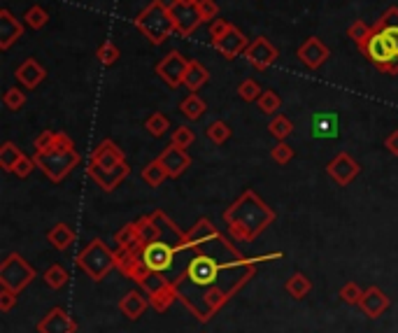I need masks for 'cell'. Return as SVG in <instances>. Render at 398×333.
<instances>
[{
	"mask_svg": "<svg viewBox=\"0 0 398 333\" xmlns=\"http://www.w3.org/2000/svg\"><path fill=\"white\" fill-rule=\"evenodd\" d=\"M215 240L193 249L189 263L184 266L180 278L175 280L177 291H180V301L198 322L213 320L254 278L259 261L282 259V252L264 256H242L238 249H231L222 259L217 252L210 249Z\"/></svg>",
	"mask_w": 398,
	"mask_h": 333,
	"instance_id": "1",
	"label": "cell"
},
{
	"mask_svg": "<svg viewBox=\"0 0 398 333\" xmlns=\"http://www.w3.org/2000/svg\"><path fill=\"white\" fill-rule=\"evenodd\" d=\"M273 222L275 210L254 189H247L224 210L226 229L240 243H254Z\"/></svg>",
	"mask_w": 398,
	"mask_h": 333,
	"instance_id": "2",
	"label": "cell"
},
{
	"mask_svg": "<svg viewBox=\"0 0 398 333\" xmlns=\"http://www.w3.org/2000/svg\"><path fill=\"white\" fill-rule=\"evenodd\" d=\"M359 52L380 72L398 75V7L384 10V14L372 26L370 38L359 45Z\"/></svg>",
	"mask_w": 398,
	"mask_h": 333,
	"instance_id": "3",
	"label": "cell"
},
{
	"mask_svg": "<svg viewBox=\"0 0 398 333\" xmlns=\"http://www.w3.org/2000/svg\"><path fill=\"white\" fill-rule=\"evenodd\" d=\"M33 161L52 182H63L82 163V154L75 149V143L65 133H58L56 147H52L49 152H36Z\"/></svg>",
	"mask_w": 398,
	"mask_h": 333,
	"instance_id": "4",
	"label": "cell"
},
{
	"mask_svg": "<svg viewBox=\"0 0 398 333\" xmlns=\"http://www.w3.org/2000/svg\"><path fill=\"white\" fill-rule=\"evenodd\" d=\"M133 23H135V28L156 47L163 45L173 33H177L173 16H171V7H168L163 0H151L145 10L135 16Z\"/></svg>",
	"mask_w": 398,
	"mask_h": 333,
	"instance_id": "5",
	"label": "cell"
},
{
	"mask_svg": "<svg viewBox=\"0 0 398 333\" xmlns=\"http://www.w3.org/2000/svg\"><path fill=\"white\" fill-rule=\"evenodd\" d=\"M77 266L93 282H100L107 278V273H112V268H117V256L103 240L93 238L91 243L80 252Z\"/></svg>",
	"mask_w": 398,
	"mask_h": 333,
	"instance_id": "6",
	"label": "cell"
},
{
	"mask_svg": "<svg viewBox=\"0 0 398 333\" xmlns=\"http://www.w3.org/2000/svg\"><path fill=\"white\" fill-rule=\"evenodd\" d=\"M33 280H36V271L19 252L7 254L5 261L0 263V287L10 289L14 294H21Z\"/></svg>",
	"mask_w": 398,
	"mask_h": 333,
	"instance_id": "7",
	"label": "cell"
},
{
	"mask_svg": "<svg viewBox=\"0 0 398 333\" xmlns=\"http://www.w3.org/2000/svg\"><path fill=\"white\" fill-rule=\"evenodd\" d=\"M186 68H189V58H186L182 52H177V49H173V52H168L163 58H161L154 70L163 84H168L171 89H177L184 84Z\"/></svg>",
	"mask_w": 398,
	"mask_h": 333,
	"instance_id": "8",
	"label": "cell"
},
{
	"mask_svg": "<svg viewBox=\"0 0 398 333\" xmlns=\"http://www.w3.org/2000/svg\"><path fill=\"white\" fill-rule=\"evenodd\" d=\"M168 7H171V16H173L177 36L189 38V36H193V31H196L203 23L196 5L180 3V0H171V5H168Z\"/></svg>",
	"mask_w": 398,
	"mask_h": 333,
	"instance_id": "9",
	"label": "cell"
},
{
	"mask_svg": "<svg viewBox=\"0 0 398 333\" xmlns=\"http://www.w3.org/2000/svg\"><path fill=\"white\" fill-rule=\"evenodd\" d=\"M326 173H328V178H331L338 187H350L352 182L359 178L361 165L354 161L347 152H340V154H335L331 161H328Z\"/></svg>",
	"mask_w": 398,
	"mask_h": 333,
	"instance_id": "10",
	"label": "cell"
},
{
	"mask_svg": "<svg viewBox=\"0 0 398 333\" xmlns=\"http://www.w3.org/2000/svg\"><path fill=\"white\" fill-rule=\"evenodd\" d=\"M277 49L273 47V43H270L268 38H257V40H252L249 47L244 49V58L249 61V65L254 70H259V72H266L270 65H273L277 61Z\"/></svg>",
	"mask_w": 398,
	"mask_h": 333,
	"instance_id": "11",
	"label": "cell"
},
{
	"mask_svg": "<svg viewBox=\"0 0 398 333\" xmlns=\"http://www.w3.org/2000/svg\"><path fill=\"white\" fill-rule=\"evenodd\" d=\"M213 47L224 58L233 61V58H238L240 54H244V49L249 47V40H247V36H244L240 28H235L233 23H231V28H228L222 38L213 40Z\"/></svg>",
	"mask_w": 398,
	"mask_h": 333,
	"instance_id": "12",
	"label": "cell"
},
{
	"mask_svg": "<svg viewBox=\"0 0 398 333\" xmlns=\"http://www.w3.org/2000/svg\"><path fill=\"white\" fill-rule=\"evenodd\" d=\"M38 333H77V322L65 307H52L38 322Z\"/></svg>",
	"mask_w": 398,
	"mask_h": 333,
	"instance_id": "13",
	"label": "cell"
},
{
	"mask_svg": "<svg viewBox=\"0 0 398 333\" xmlns=\"http://www.w3.org/2000/svg\"><path fill=\"white\" fill-rule=\"evenodd\" d=\"M129 173L131 168L126 161L117 165V168H98V165H93V163H89V168H87V175L103 191H114L126 178H129Z\"/></svg>",
	"mask_w": 398,
	"mask_h": 333,
	"instance_id": "14",
	"label": "cell"
},
{
	"mask_svg": "<svg viewBox=\"0 0 398 333\" xmlns=\"http://www.w3.org/2000/svg\"><path fill=\"white\" fill-rule=\"evenodd\" d=\"M158 161L163 163V168L168 170V178H171V180L182 178V175L191 168V156L186 154V149L177 147L173 143L158 154Z\"/></svg>",
	"mask_w": 398,
	"mask_h": 333,
	"instance_id": "15",
	"label": "cell"
},
{
	"mask_svg": "<svg viewBox=\"0 0 398 333\" xmlns=\"http://www.w3.org/2000/svg\"><path fill=\"white\" fill-rule=\"evenodd\" d=\"M328 56H331V49L315 36H310L306 43L298 47V58L308 70H319L321 65L328 61Z\"/></svg>",
	"mask_w": 398,
	"mask_h": 333,
	"instance_id": "16",
	"label": "cell"
},
{
	"mask_svg": "<svg viewBox=\"0 0 398 333\" xmlns=\"http://www.w3.org/2000/svg\"><path fill=\"white\" fill-rule=\"evenodd\" d=\"M21 38H23V23L7 7H3L0 10V49H10Z\"/></svg>",
	"mask_w": 398,
	"mask_h": 333,
	"instance_id": "17",
	"label": "cell"
},
{
	"mask_svg": "<svg viewBox=\"0 0 398 333\" xmlns=\"http://www.w3.org/2000/svg\"><path fill=\"white\" fill-rule=\"evenodd\" d=\"M124 161H126V156L119 149V145L112 143V140H103V143L93 149L89 163L98 165V168H117V165L124 163Z\"/></svg>",
	"mask_w": 398,
	"mask_h": 333,
	"instance_id": "18",
	"label": "cell"
},
{
	"mask_svg": "<svg viewBox=\"0 0 398 333\" xmlns=\"http://www.w3.org/2000/svg\"><path fill=\"white\" fill-rule=\"evenodd\" d=\"M359 307L368 315L370 320H377L380 315L387 312V307H389V296H387L380 287L372 285V287H368V289H363V296H361V301H359Z\"/></svg>",
	"mask_w": 398,
	"mask_h": 333,
	"instance_id": "19",
	"label": "cell"
},
{
	"mask_svg": "<svg viewBox=\"0 0 398 333\" xmlns=\"http://www.w3.org/2000/svg\"><path fill=\"white\" fill-rule=\"evenodd\" d=\"M14 77L19 80V84L33 91L47 80V70H45V65L36 61V58H26V61L14 70Z\"/></svg>",
	"mask_w": 398,
	"mask_h": 333,
	"instance_id": "20",
	"label": "cell"
},
{
	"mask_svg": "<svg viewBox=\"0 0 398 333\" xmlns=\"http://www.w3.org/2000/svg\"><path fill=\"white\" fill-rule=\"evenodd\" d=\"M222 233L217 231V226L208 217H200L193 226L186 231V249H196L200 245L210 243V240L219 238Z\"/></svg>",
	"mask_w": 398,
	"mask_h": 333,
	"instance_id": "21",
	"label": "cell"
},
{
	"mask_svg": "<svg viewBox=\"0 0 398 333\" xmlns=\"http://www.w3.org/2000/svg\"><path fill=\"white\" fill-rule=\"evenodd\" d=\"M147 298H149V305L156 312H166L175 301H180V291H177V285L173 280H166L163 285H158L154 291H149Z\"/></svg>",
	"mask_w": 398,
	"mask_h": 333,
	"instance_id": "22",
	"label": "cell"
},
{
	"mask_svg": "<svg viewBox=\"0 0 398 333\" xmlns=\"http://www.w3.org/2000/svg\"><path fill=\"white\" fill-rule=\"evenodd\" d=\"M338 129H340V119L335 112H319L312 116V136L319 140L338 138Z\"/></svg>",
	"mask_w": 398,
	"mask_h": 333,
	"instance_id": "23",
	"label": "cell"
},
{
	"mask_svg": "<svg viewBox=\"0 0 398 333\" xmlns=\"http://www.w3.org/2000/svg\"><path fill=\"white\" fill-rule=\"evenodd\" d=\"M147 305H149L147 296H142L140 291H129V294H126L119 301V310H122L124 317H129L131 322H135V320L142 317V312L147 310Z\"/></svg>",
	"mask_w": 398,
	"mask_h": 333,
	"instance_id": "24",
	"label": "cell"
},
{
	"mask_svg": "<svg viewBox=\"0 0 398 333\" xmlns=\"http://www.w3.org/2000/svg\"><path fill=\"white\" fill-rule=\"evenodd\" d=\"M208 82H210V70L205 65L198 61H189V68H186V75H184V87L189 89L191 94H196V91L205 87Z\"/></svg>",
	"mask_w": 398,
	"mask_h": 333,
	"instance_id": "25",
	"label": "cell"
},
{
	"mask_svg": "<svg viewBox=\"0 0 398 333\" xmlns=\"http://www.w3.org/2000/svg\"><path fill=\"white\" fill-rule=\"evenodd\" d=\"M47 243L52 245L56 252H65L68 247L75 243V231L68 224H56L54 229L47 231Z\"/></svg>",
	"mask_w": 398,
	"mask_h": 333,
	"instance_id": "26",
	"label": "cell"
},
{
	"mask_svg": "<svg viewBox=\"0 0 398 333\" xmlns=\"http://www.w3.org/2000/svg\"><path fill=\"white\" fill-rule=\"evenodd\" d=\"M312 291V280L306 275V273H294V275L286 280V294L296 301H303Z\"/></svg>",
	"mask_w": 398,
	"mask_h": 333,
	"instance_id": "27",
	"label": "cell"
},
{
	"mask_svg": "<svg viewBox=\"0 0 398 333\" xmlns=\"http://www.w3.org/2000/svg\"><path fill=\"white\" fill-rule=\"evenodd\" d=\"M205 110H208V105H205V101H203L198 94H189L180 103V114L186 116L189 121H198L200 116L205 114Z\"/></svg>",
	"mask_w": 398,
	"mask_h": 333,
	"instance_id": "28",
	"label": "cell"
},
{
	"mask_svg": "<svg viewBox=\"0 0 398 333\" xmlns=\"http://www.w3.org/2000/svg\"><path fill=\"white\" fill-rule=\"evenodd\" d=\"M140 178H142V182H145L147 187H161L168 180V170L163 168V163H161L158 159H154V161H149L145 168H142Z\"/></svg>",
	"mask_w": 398,
	"mask_h": 333,
	"instance_id": "29",
	"label": "cell"
},
{
	"mask_svg": "<svg viewBox=\"0 0 398 333\" xmlns=\"http://www.w3.org/2000/svg\"><path fill=\"white\" fill-rule=\"evenodd\" d=\"M268 131H270V136L277 140V143H284V140L294 133V124H291L289 116L275 114L273 119H270V124H268Z\"/></svg>",
	"mask_w": 398,
	"mask_h": 333,
	"instance_id": "30",
	"label": "cell"
},
{
	"mask_svg": "<svg viewBox=\"0 0 398 333\" xmlns=\"http://www.w3.org/2000/svg\"><path fill=\"white\" fill-rule=\"evenodd\" d=\"M23 156L26 154H23L14 143H5L3 147H0V165H3L5 173H14L16 163H19Z\"/></svg>",
	"mask_w": 398,
	"mask_h": 333,
	"instance_id": "31",
	"label": "cell"
},
{
	"mask_svg": "<svg viewBox=\"0 0 398 333\" xmlns=\"http://www.w3.org/2000/svg\"><path fill=\"white\" fill-rule=\"evenodd\" d=\"M42 280H45V285H47L49 289L58 291V289H63V287L68 285V280H70V275H68V271L63 268L61 263H52V266H49V268L45 271V275H42Z\"/></svg>",
	"mask_w": 398,
	"mask_h": 333,
	"instance_id": "32",
	"label": "cell"
},
{
	"mask_svg": "<svg viewBox=\"0 0 398 333\" xmlns=\"http://www.w3.org/2000/svg\"><path fill=\"white\" fill-rule=\"evenodd\" d=\"M205 136H208L210 143H215V145L219 147V145H224L226 140H231L233 131H231V126H228L226 121L217 119V121H213V124H210V126L205 129Z\"/></svg>",
	"mask_w": 398,
	"mask_h": 333,
	"instance_id": "33",
	"label": "cell"
},
{
	"mask_svg": "<svg viewBox=\"0 0 398 333\" xmlns=\"http://www.w3.org/2000/svg\"><path fill=\"white\" fill-rule=\"evenodd\" d=\"M119 56H122L119 47H117L112 40H105V43L96 49V58L100 61V65H105V68H112V65L119 61Z\"/></svg>",
	"mask_w": 398,
	"mask_h": 333,
	"instance_id": "34",
	"label": "cell"
},
{
	"mask_svg": "<svg viewBox=\"0 0 398 333\" xmlns=\"http://www.w3.org/2000/svg\"><path fill=\"white\" fill-rule=\"evenodd\" d=\"M23 23H26V26L33 28V31H40V28H45L49 23V14H47L45 7L33 5V7H28V12L23 14Z\"/></svg>",
	"mask_w": 398,
	"mask_h": 333,
	"instance_id": "35",
	"label": "cell"
},
{
	"mask_svg": "<svg viewBox=\"0 0 398 333\" xmlns=\"http://www.w3.org/2000/svg\"><path fill=\"white\" fill-rule=\"evenodd\" d=\"M145 129L149 131V136L161 138L171 129V119H168L163 112H154V114H149V119L145 121Z\"/></svg>",
	"mask_w": 398,
	"mask_h": 333,
	"instance_id": "36",
	"label": "cell"
},
{
	"mask_svg": "<svg viewBox=\"0 0 398 333\" xmlns=\"http://www.w3.org/2000/svg\"><path fill=\"white\" fill-rule=\"evenodd\" d=\"M114 243L117 247H124V249H133L140 245V238H138V231H135V224H126L122 231H117L114 236Z\"/></svg>",
	"mask_w": 398,
	"mask_h": 333,
	"instance_id": "37",
	"label": "cell"
},
{
	"mask_svg": "<svg viewBox=\"0 0 398 333\" xmlns=\"http://www.w3.org/2000/svg\"><path fill=\"white\" fill-rule=\"evenodd\" d=\"M173 145L182 147V149H189L193 143H196V131H193L191 126H186V124H182V126H177L173 131Z\"/></svg>",
	"mask_w": 398,
	"mask_h": 333,
	"instance_id": "38",
	"label": "cell"
},
{
	"mask_svg": "<svg viewBox=\"0 0 398 333\" xmlns=\"http://www.w3.org/2000/svg\"><path fill=\"white\" fill-rule=\"evenodd\" d=\"M259 110L264 112V114H275L279 112V107H282V98H279V94H275V91H264L259 98Z\"/></svg>",
	"mask_w": 398,
	"mask_h": 333,
	"instance_id": "39",
	"label": "cell"
},
{
	"mask_svg": "<svg viewBox=\"0 0 398 333\" xmlns=\"http://www.w3.org/2000/svg\"><path fill=\"white\" fill-rule=\"evenodd\" d=\"M361 296H363V289L357 285V282H345V285L340 287V291H338V298L347 305H359Z\"/></svg>",
	"mask_w": 398,
	"mask_h": 333,
	"instance_id": "40",
	"label": "cell"
},
{
	"mask_svg": "<svg viewBox=\"0 0 398 333\" xmlns=\"http://www.w3.org/2000/svg\"><path fill=\"white\" fill-rule=\"evenodd\" d=\"M3 103H5L7 110L19 112V110H23V105H26V94H23V91H21L19 87H12V89L5 91Z\"/></svg>",
	"mask_w": 398,
	"mask_h": 333,
	"instance_id": "41",
	"label": "cell"
},
{
	"mask_svg": "<svg viewBox=\"0 0 398 333\" xmlns=\"http://www.w3.org/2000/svg\"><path fill=\"white\" fill-rule=\"evenodd\" d=\"M370 33H372V26H368L366 21L359 19V21H354L350 28H347V38H350L352 43L359 47V45H363L370 38Z\"/></svg>",
	"mask_w": 398,
	"mask_h": 333,
	"instance_id": "42",
	"label": "cell"
},
{
	"mask_svg": "<svg viewBox=\"0 0 398 333\" xmlns=\"http://www.w3.org/2000/svg\"><path fill=\"white\" fill-rule=\"evenodd\" d=\"M261 87H259V82H254V80H244L238 84V96H240V101L244 103H254V101H259L261 98Z\"/></svg>",
	"mask_w": 398,
	"mask_h": 333,
	"instance_id": "43",
	"label": "cell"
},
{
	"mask_svg": "<svg viewBox=\"0 0 398 333\" xmlns=\"http://www.w3.org/2000/svg\"><path fill=\"white\" fill-rule=\"evenodd\" d=\"M294 147L286 145V143H277L273 149H270V159H273L277 165H286L291 159H294Z\"/></svg>",
	"mask_w": 398,
	"mask_h": 333,
	"instance_id": "44",
	"label": "cell"
},
{
	"mask_svg": "<svg viewBox=\"0 0 398 333\" xmlns=\"http://www.w3.org/2000/svg\"><path fill=\"white\" fill-rule=\"evenodd\" d=\"M58 143V133L56 131H42L36 138V152H49Z\"/></svg>",
	"mask_w": 398,
	"mask_h": 333,
	"instance_id": "45",
	"label": "cell"
},
{
	"mask_svg": "<svg viewBox=\"0 0 398 333\" xmlns=\"http://www.w3.org/2000/svg\"><path fill=\"white\" fill-rule=\"evenodd\" d=\"M196 10H198V14H200L203 23H205V21L217 19V14H219V5L215 3V0H198V3H196Z\"/></svg>",
	"mask_w": 398,
	"mask_h": 333,
	"instance_id": "46",
	"label": "cell"
},
{
	"mask_svg": "<svg viewBox=\"0 0 398 333\" xmlns=\"http://www.w3.org/2000/svg\"><path fill=\"white\" fill-rule=\"evenodd\" d=\"M16 303H19V294H14V291L0 287V310H3V312H10Z\"/></svg>",
	"mask_w": 398,
	"mask_h": 333,
	"instance_id": "47",
	"label": "cell"
},
{
	"mask_svg": "<svg viewBox=\"0 0 398 333\" xmlns=\"http://www.w3.org/2000/svg\"><path fill=\"white\" fill-rule=\"evenodd\" d=\"M36 168H38L36 161L28 159V156H23V159H21L19 163H16V168H14V173H12V175H16V178H19V180H26L28 175H31L33 170H36Z\"/></svg>",
	"mask_w": 398,
	"mask_h": 333,
	"instance_id": "48",
	"label": "cell"
},
{
	"mask_svg": "<svg viewBox=\"0 0 398 333\" xmlns=\"http://www.w3.org/2000/svg\"><path fill=\"white\" fill-rule=\"evenodd\" d=\"M228 28H231V23H228V21H224V19H215V21H213V26H210V40L222 38Z\"/></svg>",
	"mask_w": 398,
	"mask_h": 333,
	"instance_id": "49",
	"label": "cell"
},
{
	"mask_svg": "<svg viewBox=\"0 0 398 333\" xmlns=\"http://www.w3.org/2000/svg\"><path fill=\"white\" fill-rule=\"evenodd\" d=\"M384 147H387V152H389V154L398 156V131H392V133H389L387 140H384Z\"/></svg>",
	"mask_w": 398,
	"mask_h": 333,
	"instance_id": "50",
	"label": "cell"
},
{
	"mask_svg": "<svg viewBox=\"0 0 398 333\" xmlns=\"http://www.w3.org/2000/svg\"><path fill=\"white\" fill-rule=\"evenodd\" d=\"M180 3H189V5H196L198 0H180Z\"/></svg>",
	"mask_w": 398,
	"mask_h": 333,
	"instance_id": "51",
	"label": "cell"
}]
</instances>
